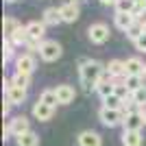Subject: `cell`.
<instances>
[{
	"label": "cell",
	"mask_w": 146,
	"mask_h": 146,
	"mask_svg": "<svg viewBox=\"0 0 146 146\" xmlns=\"http://www.w3.org/2000/svg\"><path fill=\"white\" fill-rule=\"evenodd\" d=\"M105 72V63L96 59H81L79 63V74H81V85L85 87V92L96 90V83L100 81Z\"/></svg>",
	"instance_id": "1"
},
{
	"label": "cell",
	"mask_w": 146,
	"mask_h": 146,
	"mask_svg": "<svg viewBox=\"0 0 146 146\" xmlns=\"http://www.w3.org/2000/svg\"><path fill=\"white\" fill-rule=\"evenodd\" d=\"M124 111L122 109H109V107H100L98 109V120L103 122L105 127H109V129H113V127H120L122 122H124Z\"/></svg>",
	"instance_id": "2"
},
{
	"label": "cell",
	"mask_w": 146,
	"mask_h": 146,
	"mask_svg": "<svg viewBox=\"0 0 146 146\" xmlns=\"http://www.w3.org/2000/svg\"><path fill=\"white\" fill-rule=\"evenodd\" d=\"M37 52H39V57H42L44 61L52 63V61H57V59L61 57L63 48H61V44H59V42H55V39H44Z\"/></svg>",
	"instance_id": "3"
},
{
	"label": "cell",
	"mask_w": 146,
	"mask_h": 146,
	"mask_svg": "<svg viewBox=\"0 0 146 146\" xmlns=\"http://www.w3.org/2000/svg\"><path fill=\"white\" fill-rule=\"evenodd\" d=\"M87 39H90L92 44H105L109 39V26L105 24V22H94V24H90V29H87Z\"/></svg>",
	"instance_id": "4"
},
{
	"label": "cell",
	"mask_w": 146,
	"mask_h": 146,
	"mask_svg": "<svg viewBox=\"0 0 146 146\" xmlns=\"http://www.w3.org/2000/svg\"><path fill=\"white\" fill-rule=\"evenodd\" d=\"M15 63V72H22V74H33L37 68V59L33 57V52H22L13 59Z\"/></svg>",
	"instance_id": "5"
},
{
	"label": "cell",
	"mask_w": 146,
	"mask_h": 146,
	"mask_svg": "<svg viewBox=\"0 0 146 146\" xmlns=\"http://www.w3.org/2000/svg\"><path fill=\"white\" fill-rule=\"evenodd\" d=\"M79 5H81V2H76V0H66V2L59 7L63 22L72 24V22H76V20L81 18V7H79Z\"/></svg>",
	"instance_id": "6"
},
{
	"label": "cell",
	"mask_w": 146,
	"mask_h": 146,
	"mask_svg": "<svg viewBox=\"0 0 146 146\" xmlns=\"http://www.w3.org/2000/svg\"><path fill=\"white\" fill-rule=\"evenodd\" d=\"M5 96L11 100L13 105H22L26 100V90H22V87L13 85L11 79H5Z\"/></svg>",
	"instance_id": "7"
},
{
	"label": "cell",
	"mask_w": 146,
	"mask_h": 146,
	"mask_svg": "<svg viewBox=\"0 0 146 146\" xmlns=\"http://www.w3.org/2000/svg\"><path fill=\"white\" fill-rule=\"evenodd\" d=\"M122 127H124V131H142V127H146L142 111L127 113V116H124V122H122Z\"/></svg>",
	"instance_id": "8"
},
{
	"label": "cell",
	"mask_w": 146,
	"mask_h": 146,
	"mask_svg": "<svg viewBox=\"0 0 146 146\" xmlns=\"http://www.w3.org/2000/svg\"><path fill=\"white\" fill-rule=\"evenodd\" d=\"M55 92H57V98H59V105H70V103H74V98H76V90H74L72 85H68V83L57 85Z\"/></svg>",
	"instance_id": "9"
},
{
	"label": "cell",
	"mask_w": 146,
	"mask_h": 146,
	"mask_svg": "<svg viewBox=\"0 0 146 146\" xmlns=\"http://www.w3.org/2000/svg\"><path fill=\"white\" fill-rule=\"evenodd\" d=\"M33 116H35V120H39V122H48L50 118L55 116V107H50V105L37 100V103L33 105Z\"/></svg>",
	"instance_id": "10"
},
{
	"label": "cell",
	"mask_w": 146,
	"mask_h": 146,
	"mask_svg": "<svg viewBox=\"0 0 146 146\" xmlns=\"http://www.w3.org/2000/svg\"><path fill=\"white\" fill-rule=\"evenodd\" d=\"M9 127H11V133L18 137V135L31 131V122H29V118H26V116H13L11 120H9Z\"/></svg>",
	"instance_id": "11"
},
{
	"label": "cell",
	"mask_w": 146,
	"mask_h": 146,
	"mask_svg": "<svg viewBox=\"0 0 146 146\" xmlns=\"http://www.w3.org/2000/svg\"><path fill=\"white\" fill-rule=\"evenodd\" d=\"M76 142H79V146H103V137L96 131H81Z\"/></svg>",
	"instance_id": "12"
},
{
	"label": "cell",
	"mask_w": 146,
	"mask_h": 146,
	"mask_svg": "<svg viewBox=\"0 0 146 146\" xmlns=\"http://www.w3.org/2000/svg\"><path fill=\"white\" fill-rule=\"evenodd\" d=\"M42 22L46 26H57L63 22L61 18V9L59 7H48V9H44V15H42Z\"/></svg>",
	"instance_id": "13"
},
{
	"label": "cell",
	"mask_w": 146,
	"mask_h": 146,
	"mask_svg": "<svg viewBox=\"0 0 146 146\" xmlns=\"http://www.w3.org/2000/svg\"><path fill=\"white\" fill-rule=\"evenodd\" d=\"M135 15L133 13H120V11H116V15H113V26H116L118 31H122V33H127V29L131 24L135 22Z\"/></svg>",
	"instance_id": "14"
},
{
	"label": "cell",
	"mask_w": 146,
	"mask_h": 146,
	"mask_svg": "<svg viewBox=\"0 0 146 146\" xmlns=\"http://www.w3.org/2000/svg\"><path fill=\"white\" fill-rule=\"evenodd\" d=\"M124 68H127V74H137V76H144L146 63L140 59V57H129V59H124Z\"/></svg>",
	"instance_id": "15"
},
{
	"label": "cell",
	"mask_w": 146,
	"mask_h": 146,
	"mask_svg": "<svg viewBox=\"0 0 146 146\" xmlns=\"http://www.w3.org/2000/svg\"><path fill=\"white\" fill-rule=\"evenodd\" d=\"M26 29H29L31 39L44 42V37H46V24H44V22H39V20H33V22H29V24H26Z\"/></svg>",
	"instance_id": "16"
},
{
	"label": "cell",
	"mask_w": 146,
	"mask_h": 146,
	"mask_svg": "<svg viewBox=\"0 0 146 146\" xmlns=\"http://www.w3.org/2000/svg\"><path fill=\"white\" fill-rule=\"evenodd\" d=\"M142 144H144L142 131H124L122 133V146H142Z\"/></svg>",
	"instance_id": "17"
},
{
	"label": "cell",
	"mask_w": 146,
	"mask_h": 146,
	"mask_svg": "<svg viewBox=\"0 0 146 146\" xmlns=\"http://www.w3.org/2000/svg\"><path fill=\"white\" fill-rule=\"evenodd\" d=\"M15 144L18 146H39V135L35 131H26V133L15 137Z\"/></svg>",
	"instance_id": "18"
},
{
	"label": "cell",
	"mask_w": 146,
	"mask_h": 146,
	"mask_svg": "<svg viewBox=\"0 0 146 146\" xmlns=\"http://www.w3.org/2000/svg\"><path fill=\"white\" fill-rule=\"evenodd\" d=\"M11 39H13V44H15V46H26V44L31 42L29 29L20 24V26H18V31H15V33H13V35H11Z\"/></svg>",
	"instance_id": "19"
},
{
	"label": "cell",
	"mask_w": 146,
	"mask_h": 146,
	"mask_svg": "<svg viewBox=\"0 0 146 146\" xmlns=\"http://www.w3.org/2000/svg\"><path fill=\"white\" fill-rule=\"evenodd\" d=\"M15 48H18V46L13 44L11 37H5V42H2V59H5V63L15 57Z\"/></svg>",
	"instance_id": "20"
},
{
	"label": "cell",
	"mask_w": 146,
	"mask_h": 146,
	"mask_svg": "<svg viewBox=\"0 0 146 146\" xmlns=\"http://www.w3.org/2000/svg\"><path fill=\"white\" fill-rule=\"evenodd\" d=\"M124 85H127L129 92L133 94L135 90H140V87L144 85V76H137V74H127V76H124Z\"/></svg>",
	"instance_id": "21"
},
{
	"label": "cell",
	"mask_w": 146,
	"mask_h": 146,
	"mask_svg": "<svg viewBox=\"0 0 146 146\" xmlns=\"http://www.w3.org/2000/svg\"><path fill=\"white\" fill-rule=\"evenodd\" d=\"M103 105L105 107H109V109H122V105H124V98H120L113 92V94H109V96L103 98Z\"/></svg>",
	"instance_id": "22"
},
{
	"label": "cell",
	"mask_w": 146,
	"mask_h": 146,
	"mask_svg": "<svg viewBox=\"0 0 146 146\" xmlns=\"http://www.w3.org/2000/svg\"><path fill=\"white\" fill-rule=\"evenodd\" d=\"M144 35V26H142V20H135L133 24L127 29V37L131 39V42H135L137 37H142Z\"/></svg>",
	"instance_id": "23"
},
{
	"label": "cell",
	"mask_w": 146,
	"mask_h": 146,
	"mask_svg": "<svg viewBox=\"0 0 146 146\" xmlns=\"http://www.w3.org/2000/svg\"><path fill=\"white\" fill-rule=\"evenodd\" d=\"M37 100H42V103L50 105V107H57V105H59V98H57V92L55 90H44Z\"/></svg>",
	"instance_id": "24"
},
{
	"label": "cell",
	"mask_w": 146,
	"mask_h": 146,
	"mask_svg": "<svg viewBox=\"0 0 146 146\" xmlns=\"http://www.w3.org/2000/svg\"><path fill=\"white\" fill-rule=\"evenodd\" d=\"M18 26H20V22L15 18H5L2 20V33H5V37H11L18 31Z\"/></svg>",
	"instance_id": "25"
},
{
	"label": "cell",
	"mask_w": 146,
	"mask_h": 146,
	"mask_svg": "<svg viewBox=\"0 0 146 146\" xmlns=\"http://www.w3.org/2000/svg\"><path fill=\"white\" fill-rule=\"evenodd\" d=\"M11 81H13V85L22 87V90H29V87H31V74H22V72H15V74L11 76Z\"/></svg>",
	"instance_id": "26"
},
{
	"label": "cell",
	"mask_w": 146,
	"mask_h": 146,
	"mask_svg": "<svg viewBox=\"0 0 146 146\" xmlns=\"http://www.w3.org/2000/svg\"><path fill=\"white\" fill-rule=\"evenodd\" d=\"M135 9V0H118L116 2V11L120 13H133Z\"/></svg>",
	"instance_id": "27"
},
{
	"label": "cell",
	"mask_w": 146,
	"mask_h": 146,
	"mask_svg": "<svg viewBox=\"0 0 146 146\" xmlns=\"http://www.w3.org/2000/svg\"><path fill=\"white\" fill-rule=\"evenodd\" d=\"M131 98H133L140 107H146V85H142L140 90H135L133 94H131Z\"/></svg>",
	"instance_id": "28"
},
{
	"label": "cell",
	"mask_w": 146,
	"mask_h": 146,
	"mask_svg": "<svg viewBox=\"0 0 146 146\" xmlns=\"http://www.w3.org/2000/svg\"><path fill=\"white\" fill-rule=\"evenodd\" d=\"M133 15H135L137 20H144V15H146V0H135Z\"/></svg>",
	"instance_id": "29"
},
{
	"label": "cell",
	"mask_w": 146,
	"mask_h": 146,
	"mask_svg": "<svg viewBox=\"0 0 146 146\" xmlns=\"http://www.w3.org/2000/svg\"><path fill=\"white\" fill-rule=\"evenodd\" d=\"M133 46H135V50H140V52H146V33L142 37H137L133 42Z\"/></svg>",
	"instance_id": "30"
},
{
	"label": "cell",
	"mask_w": 146,
	"mask_h": 146,
	"mask_svg": "<svg viewBox=\"0 0 146 146\" xmlns=\"http://www.w3.org/2000/svg\"><path fill=\"white\" fill-rule=\"evenodd\" d=\"M13 103L9 100V98H5V103H2V116H9V111H11Z\"/></svg>",
	"instance_id": "31"
},
{
	"label": "cell",
	"mask_w": 146,
	"mask_h": 146,
	"mask_svg": "<svg viewBox=\"0 0 146 146\" xmlns=\"http://www.w3.org/2000/svg\"><path fill=\"white\" fill-rule=\"evenodd\" d=\"M100 5H105V7H116V2L118 0H98Z\"/></svg>",
	"instance_id": "32"
},
{
	"label": "cell",
	"mask_w": 146,
	"mask_h": 146,
	"mask_svg": "<svg viewBox=\"0 0 146 146\" xmlns=\"http://www.w3.org/2000/svg\"><path fill=\"white\" fill-rule=\"evenodd\" d=\"M142 116H144V122H146V107H142Z\"/></svg>",
	"instance_id": "33"
},
{
	"label": "cell",
	"mask_w": 146,
	"mask_h": 146,
	"mask_svg": "<svg viewBox=\"0 0 146 146\" xmlns=\"http://www.w3.org/2000/svg\"><path fill=\"white\" fill-rule=\"evenodd\" d=\"M142 26H144V33H146V20H142Z\"/></svg>",
	"instance_id": "34"
},
{
	"label": "cell",
	"mask_w": 146,
	"mask_h": 146,
	"mask_svg": "<svg viewBox=\"0 0 146 146\" xmlns=\"http://www.w3.org/2000/svg\"><path fill=\"white\" fill-rule=\"evenodd\" d=\"M5 2H9V5H11V2H18V0H5Z\"/></svg>",
	"instance_id": "35"
},
{
	"label": "cell",
	"mask_w": 146,
	"mask_h": 146,
	"mask_svg": "<svg viewBox=\"0 0 146 146\" xmlns=\"http://www.w3.org/2000/svg\"><path fill=\"white\" fill-rule=\"evenodd\" d=\"M144 81H146V68H144Z\"/></svg>",
	"instance_id": "36"
},
{
	"label": "cell",
	"mask_w": 146,
	"mask_h": 146,
	"mask_svg": "<svg viewBox=\"0 0 146 146\" xmlns=\"http://www.w3.org/2000/svg\"><path fill=\"white\" fill-rule=\"evenodd\" d=\"M76 2H83V0H76Z\"/></svg>",
	"instance_id": "37"
}]
</instances>
